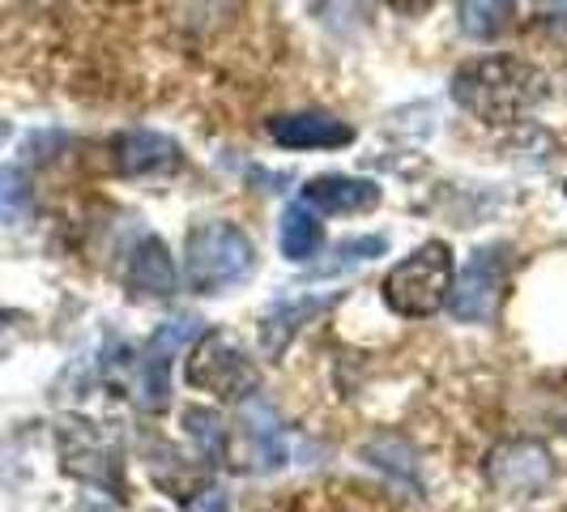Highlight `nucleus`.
Here are the masks:
<instances>
[{"label": "nucleus", "mask_w": 567, "mask_h": 512, "mask_svg": "<svg viewBox=\"0 0 567 512\" xmlns=\"http://www.w3.org/2000/svg\"><path fill=\"white\" fill-rule=\"evenodd\" d=\"M550 94V82L534 60L478 57L453 73V99L461 112L483 124H516L538 112Z\"/></svg>", "instance_id": "nucleus-1"}, {"label": "nucleus", "mask_w": 567, "mask_h": 512, "mask_svg": "<svg viewBox=\"0 0 567 512\" xmlns=\"http://www.w3.org/2000/svg\"><path fill=\"white\" fill-rule=\"evenodd\" d=\"M256 265L252 239L235 223H200L188 231V260H184V274L188 286L197 295H223L227 286H239Z\"/></svg>", "instance_id": "nucleus-2"}, {"label": "nucleus", "mask_w": 567, "mask_h": 512, "mask_svg": "<svg viewBox=\"0 0 567 512\" xmlns=\"http://www.w3.org/2000/svg\"><path fill=\"white\" fill-rule=\"evenodd\" d=\"M449 290H453V248L444 239H431L405 256L398 269H389L384 304L405 320H423L449 304Z\"/></svg>", "instance_id": "nucleus-3"}, {"label": "nucleus", "mask_w": 567, "mask_h": 512, "mask_svg": "<svg viewBox=\"0 0 567 512\" xmlns=\"http://www.w3.org/2000/svg\"><path fill=\"white\" fill-rule=\"evenodd\" d=\"M188 385L227 401H248L260 389V371L227 334H205L188 355Z\"/></svg>", "instance_id": "nucleus-4"}, {"label": "nucleus", "mask_w": 567, "mask_h": 512, "mask_svg": "<svg viewBox=\"0 0 567 512\" xmlns=\"http://www.w3.org/2000/svg\"><path fill=\"white\" fill-rule=\"evenodd\" d=\"M508 283V260L499 248H478L470 256V265L461 269V278L449 290V313L465 325H486L499 313V295Z\"/></svg>", "instance_id": "nucleus-5"}, {"label": "nucleus", "mask_w": 567, "mask_h": 512, "mask_svg": "<svg viewBox=\"0 0 567 512\" xmlns=\"http://www.w3.org/2000/svg\"><path fill=\"white\" fill-rule=\"evenodd\" d=\"M112 167L128 180H167L184 167V150L167 133L133 129V133L112 137Z\"/></svg>", "instance_id": "nucleus-6"}, {"label": "nucleus", "mask_w": 567, "mask_h": 512, "mask_svg": "<svg viewBox=\"0 0 567 512\" xmlns=\"http://www.w3.org/2000/svg\"><path fill=\"white\" fill-rule=\"evenodd\" d=\"M550 479H555V461L534 440H512V444L495 449V457H491V483H495V491L512 495V500L538 495Z\"/></svg>", "instance_id": "nucleus-7"}, {"label": "nucleus", "mask_w": 567, "mask_h": 512, "mask_svg": "<svg viewBox=\"0 0 567 512\" xmlns=\"http://www.w3.org/2000/svg\"><path fill=\"white\" fill-rule=\"evenodd\" d=\"M193 338H197V320H167V325L154 334L150 350H145L142 363H137V401H142L145 410H163V406H167L171 355L184 350Z\"/></svg>", "instance_id": "nucleus-8"}, {"label": "nucleus", "mask_w": 567, "mask_h": 512, "mask_svg": "<svg viewBox=\"0 0 567 512\" xmlns=\"http://www.w3.org/2000/svg\"><path fill=\"white\" fill-rule=\"evenodd\" d=\"M269 137L282 150H341L354 142V129L329 112H286L269 120Z\"/></svg>", "instance_id": "nucleus-9"}, {"label": "nucleus", "mask_w": 567, "mask_h": 512, "mask_svg": "<svg viewBox=\"0 0 567 512\" xmlns=\"http://www.w3.org/2000/svg\"><path fill=\"white\" fill-rule=\"evenodd\" d=\"M303 201L320 214H363L380 205V184L359 175H316L303 188Z\"/></svg>", "instance_id": "nucleus-10"}, {"label": "nucleus", "mask_w": 567, "mask_h": 512, "mask_svg": "<svg viewBox=\"0 0 567 512\" xmlns=\"http://www.w3.org/2000/svg\"><path fill=\"white\" fill-rule=\"evenodd\" d=\"M128 290L142 299H171L175 295V260L158 235L137 239V248L128 256Z\"/></svg>", "instance_id": "nucleus-11"}, {"label": "nucleus", "mask_w": 567, "mask_h": 512, "mask_svg": "<svg viewBox=\"0 0 567 512\" xmlns=\"http://www.w3.org/2000/svg\"><path fill=\"white\" fill-rule=\"evenodd\" d=\"M278 244H282L286 260H295V265H308L312 256H320V248H324V227H320V214H316L308 201L290 205L282 214Z\"/></svg>", "instance_id": "nucleus-12"}, {"label": "nucleus", "mask_w": 567, "mask_h": 512, "mask_svg": "<svg viewBox=\"0 0 567 512\" xmlns=\"http://www.w3.org/2000/svg\"><path fill=\"white\" fill-rule=\"evenodd\" d=\"M244 436L252 444V461L265 465V470H278L286 461V444H282V431L274 423V410L260 406V401H248L244 410Z\"/></svg>", "instance_id": "nucleus-13"}, {"label": "nucleus", "mask_w": 567, "mask_h": 512, "mask_svg": "<svg viewBox=\"0 0 567 512\" xmlns=\"http://www.w3.org/2000/svg\"><path fill=\"white\" fill-rule=\"evenodd\" d=\"M324 308L320 299H299V304H282V308H274V313L260 320V346H265V355L269 359H278L286 350V341H290V334H299V325L308 320V316H316Z\"/></svg>", "instance_id": "nucleus-14"}, {"label": "nucleus", "mask_w": 567, "mask_h": 512, "mask_svg": "<svg viewBox=\"0 0 567 512\" xmlns=\"http://www.w3.org/2000/svg\"><path fill=\"white\" fill-rule=\"evenodd\" d=\"M184 427H188V440L197 444V453L205 461H214V465L227 461V423H223V414H214V410H188Z\"/></svg>", "instance_id": "nucleus-15"}, {"label": "nucleus", "mask_w": 567, "mask_h": 512, "mask_svg": "<svg viewBox=\"0 0 567 512\" xmlns=\"http://www.w3.org/2000/svg\"><path fill=\"white\" fill-rule=\"evenodd\" d=\"M30 209L27 175L13 167H0V227H18Z\"/></svg>", "instance_id": "nucleus-16"}, {"label": "nucleus", "mask_w": 567, "mask_h": 512, "mask_svg": "<svg viewBox=\"0 0 567 512\" xmlns=\"http://www.w3.org/2000/svg\"><path fill=\"white\" fill-rule=\"evenodd\" d=\"M389 253V239L384 235H363V239H346L338 244V265H359V260H371V256Z\"/></svg>", "instance_id": "nucleus-17"}, {"label": "nucleus", "mask_w": 567, "mask_h": 512, "mask_svg": "<svg viewBox=\"0 0 567 512\" xmlns=\"http://www.w3.org/2000/svg\"><path fill=\"white\" fill-rule=\"evenodd\" d=\"M384 9H393L398 18H423L426 9H435V0H384Z\"/></svg>", "instance_id": "nucleus-18"}, {"label": "nucleus", "mask_w": 567, "mask_h": 512, "mask_svg": "<svg viewBox=\"0 0 567 512\" xmlns=\"http://www.w3.org/2000/svg\"><path fill=\"white\" fill-rule=\"evenodd\" d=\"M4 137H9V124H4V120H0V142H4Z\"/></svg>", "instance_id": "nucleus-19"}, {"label": "nucleus", "mask_w": 567, "mask_h": 512, "mask_svg": "<svg viewBox=\"0 0 567 512\" xmlns=\"http://www.w3.org/2000/svg\"><path fill=\"white\" fill-rule=\"evenodd\" d=\"M564 193H567V180H564Z\"/></svg>", "instance_id": "nucleus-20"}]
</instances>
